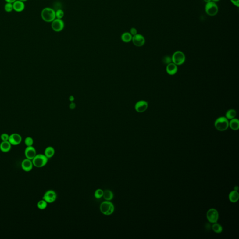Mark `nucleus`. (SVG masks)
<instances>
[{"mask_svg": "<svg viewBox=\"0 0 239 239\" xmlns=\"http://www.w3.org/2000/svg\"><path fill=\"white\" fill-rule=\"evenodd\" d=\"M42 19L47 23H52L56 19V11L50 7L45 8L41 12Z\"/></svg>", "mask_w": 239, "mask_h": 239, "instance_id": "f257e3e1", "label": "nucleus"}, {"mask_svg": "<svg viewBox=\"0 0 239 239\" xmlns=\"http://www.w3.org/2000/svg\"><path fill=\"white\" fill-rule=\"evenodd\" d=\"M214 126L218 130L224 131L229 128V121L226 117H219L215 120Z\"/></svg>", "mask_w": 239, "mask_h": 239, "instance_id": "f03ea898", "label": "nucleus"}, {"mask_svg": "<svg viewBox=\"0 0 239 239\" xmlns=\"http://www.w3.org/2000/svg\"><path fill=\"white\" fill-rule=\"evenodd\" d=\"M115 206L110 201H103L100 205V211L105 215H110L115 211Z\"/></svg>", "mask_w": 239, "mask_h": 239, "instance_id": "7ed1b4c3", "label": "nucleus"}, {"mask_svg": "<svg viewBox=\"0 0 239 239\" xmlns=\"http://www.w3.org/2000/svg\"><path fill=\"white\" fill-rule=\"evenodd\" d=\"M33 166L37 168H42L46 166L48 159L45 155L37 154L32 160Z\"/></svg>", "mask_w": 239, "mask_h": 239, "instance_id": "20e7f679", "label": "nucleus"}, {"mask_svg": "<svg viewBox=\"0 0 239 239\" xmlns=\"http://www.w3.org/2000/svg\"><path fill=\"white\" fill-rule=\"evenodd\" d=\"M205 11L206 14L209 16H215L218 13V6L216 2L212 1L209 2L205 4Z\"/></svg>", "mask_w": 239, "mask_h": 239, "instance_id": "39448f33", "label": "nucleus"}, {"mask_svg": "<svg viewBox=\"0 0 239 239\" xmlns=\"http://www.w3.org/2000/svg\"><path fill=\"white\" fill-rule=\"evenodd\" d=\"M171 59L172 62L177 66H181L185 62V54L182 51H176L171 57Z\"/></svg>", "mask_w": 239, "mask_h": 239, "instance_id": "423d86ee", "label": "nucleus"}, {"mask_svg": "<svg viewBox=\"0 0 239 239\" xmlns=\"http://www.w3.org/2000/svg\"><path fill=\"white\" fill-rule=\"evenodd\" d=\"M65 27V23L62 19L56 18L52 22V28L55 32L62 31Z\"/></svg>", "mask_w": 239, "mask_h": 239, "instance_id": "0eeeda50", "label": "nucleus"}, {"mask_svg": "<svg viewBox=\"0 0 239 239\" xmlns=\"http://www.w3.org/2000/svg\"><path fill=\"white\" fill-rule=\"evenodd\" d=\"M206 217L209 222L212 223H216L218 220V212L214 208L209 209L206 213Z\"/></svg>", "mask_w": 239, "mask_h": 239, "instance_id": "6e6552de", "label": "nucleus"}, {"mask_svg": "<svg viewBox=\"0 0 239 239\" xmlns=\"http://www.w3.org/2000/svg\"><path fill=\"white\" fill-rule=\"evenodd\" d=\"M57 195L54 191L48 190L45 192L43 199L46 201L47 203H52L56 201Z\"/></svg>", "mask_w": 239, "mask_h": 239, "instance_id": "1a4fd4ad", "label": "nucleus"}, {"mask_svg": "<svg viewBox=\"0 0 239 239\" xmlns=\"http://www.w3.org/2000/svg\"><path fill=\"white\" fill-rule=\"evenodd\" d=\"M132 42L133 44L137 47H141L144 45L145 43V39L143 35L140 34L133 36Z\"/></svg>", "mask_w": 239, "mask_h": 239, "instance_id": "9d476101", "label": "nucleus"}, {"mask_svg": "<svg viewBox=\"0 0 239 239\" xmlns=\"http://www.w3.org/2000/svg\"><path fill=\"white\" fill-rule=\"evenodd\" d=\"M148 108V103L144 100H141L136 103L134 106V109L138 113L144 112Z\"/></svg>", "mask_w": 239, "mask_h": 239, "instance_id": "9b49d317", "label": "nucleus"}, {"mask_svg": "<svg viewBox=\"0 0 239 239\" xmlns=\"http://www.w3.org/2000/svg\"><path fill=\"white\" fill-rule=\"evenodd\" d=\"M22 138L19 134L13 133L9 136V141L12 145H18L22 142Z\"/></svg>", "mask_w": 239, "mask_h": 239, "instance_id": "f8f14e48", "label": "nucleus"}, {"mask_svg": "<svg viewBox=\"0 0 239 239\" xmlns=\"http://www.w3.org/2000/svg\"><path fill=\"white\" fill-rule=\"evenodd\" d=\"M24 154L26 159H29L32 160L35 156L37 155L36 150L34 147L28 146L25 148L24 151Z\"/></svg>", "mask_w": 239, "mask_h": 239, "instance_id": "ddd939ff", "label": "nucleus"}, {"mask_svg": "<svg viewBox=\"0 0 239 239\" xmlns=\"http://www.w3.org/2000/svg\"><path fill=\"white\" fill-rule=\"evenodd\" d=\"M33 164L32 160L26 159L23 160L21 163L22 169L26 172L31 171L33 168Z\"/></svg>", "mask_w": 239, "mask_h": 239, "instance_id": "4468645a", "label": "nucleus"}, {"mask_svg": "<svg viewBox=\"0 0 239 239\" xmlns=\"http://www.w3.org/2000/svg\"><path fill=\"white\" fill-rule=\"evenodd\" d=\"M166 71L167 73L169 75H174L177 73L178 71L177 66L175 65L174 63L171 62L167 65Z\"/></svg>", "mask_w": 239, "mask_h": 239, "instance_id": "2eb2a0df", "label": "nucleus"}, {"mask_svg": "<svg viewBox=\"0 0 239 239\" xmlns=\"http://www.w3.org/2000/svg\"><path fill=\"white\" fill-rule=\"evenodd\" d=\"M13 9L17 12H21L23 11L25 8L24 2L20 0H16L13 3Z\"/></svg>", "mask_w": 239, "mask_h": 239, "instance_id": "dca6fc26", "label": "nucleus"}, {"mask_svg": "<svg viewBox=\"0 0 239 239\" xmlns=\"http://www.w3.org/2000/svg\"><path fill=\"white\" fill-rule=\"evenodd\" d=\"M11 145L9 141H2L0 144V150L3 152H8L10 151Z\"/></svg>", "mask_w": 239, "mask_h": 239, "instance_id": "f3484780", "label": "nucleus"}, {"mask_svg": "<svg viewBox=\"0 0 239 239\" xmlns=\"http://www.w3.org/2000/svg\"><path fill=\"white\" fill-rule=\"evenodd\" d=\"M229 127L231 130H238L239 129V121L238 119L234 118L229 122Z\"/></svg>", "mask_w": 239, "mask_h": 239, "instance_id": "a211bd4d", "label": "nucleus"}, {"mask_svg": "<svg viewBox=\"0 0 239 239\" xmlns=\"http://www.w3.org/2000/svg\"><path fill=\"white\" fill-rule=\"evenodd\" d=\"M228 197H229V200L231 202L236 203L239 200V193L237 191H233L229 193Z\"/></svg>", "mask_w": 239, "mask_h": 239, "instance_id": "6ab92c4d", "label": "nucleus"}, {"mask_svg": "<svg viewBox=\"0 0 239 239\" xmlns=\"http://www.w3.org/2000/svg\"><path fill=\"white\" fill-rule=\"evenodd\" d=\"M55 153V149L52 147L49 146L45 149L44 155L49 159L54 156Z\"/></svg>", "mask_w": 239, "mask_h": 239, "instance_id": "aec40b11", "label": "nucleus"}, {"mask_svg": "<svg viewBox=\"0 0 239 239\" xmlns=\"http://www.w3.org/2000/svg\"><path fill=\"white\" fill-rule=\"evenodd\" d=\"M133 36L129 32H124L121 35V39L124 43H130L132 41Z\"/></svg>", "mask_w": 239, "mask_h": 239, "instance_id": "412c9836", "label": "nucleus"}, {"mask_svg": "<svg viewBox=\"0 0 239 239\" xmlns=\"http://www.w3.org/2000/svg\"><path fill=\"white\" fill-rule=\"evenodd\" d=\"M103 197L104 198L105 200L107 201H111L114 198V194L111 191L109 190H106L104 191L103 195Z\"/></svg>", "mask_w": 239, "mask_h": 239, "instance_id": "4be33fe9", "label": "nucleus"}, {"mask_svg": "<svg viewBox=\"0 0 239 239\" xmlns=\"http://www.w3.org/2000/svg\"><path fill=\"white\" fill-rule=\"evenodd\" d=\"M236 115H237V112L234 109H230L226 113L225 117L228 120H231L235 118Z\"/></svg>", "mask_w": 239, "mask_h": 239, "instance_id": "5701e85b", "label": "nucleus"}, {"mask_svg": "<svg viewBox=\"0 0 239 239\" xmlns=\"http://www.w3.org/2000/svg\"><path fill=\"white\" fill-rule=\"evenodd\" d=\"M212 229L214 232L217 234L221 233L223 230V228L220 225L215 223L212 226Z\"/></svg>", "mask_w": 239, "mask_h": 239, "instance_id": "b1692460", "label": "nucleus"}, {"mask_svg": "<svg viewBox=\"0 0 239 239\" xmlns=\"http://www.w3.org/2000/svg\"><path fill=\"white\" fill-rule=\"evenodd\" d=\"M47 204L48 203L46 202V201L43 199L42 200L38 201L37 204V206L38 209H40V210H44L47 207Z\"/></svg>", "mask_w": 239, "mask_h": 239, "instance_id": "393cba45", "label": "nucleus"}, {"mask_svg": "<svg viewBox=\"0 0 239 239\" xmlns=\"http://www.w3.org/2000/svg\"><path fill=\"white\" fill-rule=\"evenodd\" d=\"M104 191L101 189H98L95 191V193H94V196L97 199H100L103 197V195Z\"/></svg>", "mask_w": 239, "mask_h": 239, "instance_id": "a878e982", "label": "nucleus"}, {"mask_svg": "<svg viewBox=\"0 0 239 239\" xmlns=\"http://www.w3.org/2000/svg\"><path fill=\"white\" fill-rule=\"evenodd\" d=\"M24 144L27 147L32 146L34 144V140L31 137H27L24 140Z\"/></svg>", "mask_w": 239, "mask_h": 239, "instance_id": "bb28decb", "label": "nucleus"}, {"mask_svg": "<svg viewBox=\"0 0 239 239\" xmlns=\"http://www.w3.org/2000/svg\"><path fill=\"white\" fill-rule=\"evenodd\" d=\"M4 9L5 11L7 12H11L13 9V3H10V2H7L4 6Z\"/></svg>", "mask_w": 239, "mask_h": 239, "instance_id": "cd10ccee", "label": "nucleus"}, {"mask_svg": "<svg viewBox=\"0 0 239 239\" xmlns=\"http://www.w3.org/2000/svg\"><path fill=\"white\" fill-rule=\"evenodd\" d=\"M65 13L62 9H59L56 11V17L58 19H61L64 17Z\"/></svg>", "mask_w": 239, "mask_h": 239, "instance_id": "c85d7f7f", "label": "nucleus"}, {"mask_svg": "<svg viewBox=\"0 0 239 239\" xmlns=\"http://www.w3.org/2000/svg\"><path fill=\"white\" fill-rule=\"evenodd\" d=\"M162 61H163L164 64L168 65V64H169V63L172 62L171 57H170L169 56H166V57H164V58H163Z\"/></svg>", "mask_w": 239, "mask_h": 239, "instance_id": "c756f323", "label": "nucleus"}, {"mask_svg": "<svg viewBox=\"0 0 239 239\" xmlns=\"http://www.w3.org/2000/svg\"><path fill=\"white\" fill-rule=\"evenodd\" d=\"M9 136L8 134L3 133L1 136V139L2 141H8Z\"/></svg>", "mask_w": 239, "mask_h": 239, "instance_id": "7c9ffc66", "label": "nucleus"}, {"mask_svg": "<svg viewBox=\"0 0 239 239\" xmlns=\"http://www.w3.org/2000/svg\"><path fill=\"white\" fill-rule=\"evenodd\" d=\"M130 33L131 34L132 36H134V35H137V34H138L137 30V29H136V28H134V27H132V28H131L130 30Z\"/></svg>", "mask_w": 239, "mask_h": 239, "instance_id": "2f4dec72", "label": "nucleus"}, {"mask_svg": "<svg viewBox=\"0 0 239 239\" xmlns=\"http://www.w3.org/2000/svg\"><path fill=\"white\" fill-rule=\"evenodd\" d=\"M233 4L237 7H239V0H230Z\"/></svg>", "mask_w": 239, "mask_h": 239, "instance_id": "473e14b6", "label": "nucleus"}, {"mask_svg": "<svg viewBox=\"0 0 239 239\" xmlns=\"http://www.w3.org/2000/svg\"><path fill=\"white\" fill-rule=\"evenodd\" d=\"M69 108L71 109H74L76 108V104L73 102H71V103L69 105Z\"/></svg>", "mask_w": 239, "mask_h": 239, "instance_id": "72a5a7b5", "label": "nucleus"}, {"mask_svg": "<svg viewBox=\"0 0 239 239\" xmlns=\"http://www.w3.org/2000/svg\"><path fill=\"white\" fill-rule=\"evenodd\" d=\"M69 100L71 102H73V101H74V97L73 96H70L69 97Z\"/></svg>", "mask_w": 239, "mask_h": 239, "instance_id": "f704fd0d", "label": "nucleus"}, {"mask_svg": "<svg viewBox=\"0 0 239 239\" xmlns=\"http://www.w3.org/2000/svg\"><path fill=\"white\" fill-rule=\"evenodd\" d=\"M16 0H9V2H10V3H14L15 1H16Z\"/></svg>", "mask_w": 239, "mask_h": 239, "instance_id": "c9c22d12", "label": "nucleus"}, {"mask_svg": "<svg viewBox=\"0 0 239 239\" xmlns=\"http://www.w3.org/2000/svg\"><path fill=\"white\" fill-rule=\"evenodd\" d=\"M220 0H212V1L213 2H218L220 1Z\"/></svg>", "mask_w": 239, "mask_h": 239, "instance_id": "e433bc0d", "label": "nucleus"}, {"mask_svg": "<svg viewBox=\"0 0 239 239\" xmlns=\"http://www.w3.org/2000/svg\"><path fill=\"white\" fill-rule=\"evenodd\" d=\"M203 1L205 2H206V3L212 1V0H203Z\"/></svg>", "mask_w": 239, "mask_h": 239, "instance_id": "4c0bfd02", "label": "nucleus"}, {"mask_svg": "<svg viewBox=\"0 0 239 239\" xmlns=\"http://www.w3.org/2000/svg\"><path fill=\"white\" fill-rule=\"evenodd\" d=\"M234 190L237 191L238 190V189H239V188H238V186H235V187H234Z\"/></svg>", "mask_w": 239, "mask_h": 239, "instance_id": "58836bf2", "label": "nucleus"}, {"mask_svg": "<svg viewBox=\"0 0 239 239\" xmlns=\"http://www.w3.org/2000/svg\"><path fill=\"white\" fill-rule=\"evenodd\" d=\"M21 1L23 2H24L27 1V0H20Z\"/></svg>", "mask_w": 239, "mask_h": 239, "instance_id": "ea45409f", "label": "nucleus"}, {"mask_svg": "<svg viewBox=\"0 0 239 239\" xmlns=\"http://www.w3.org/2000/svg\"><path fill=\"white\" fill-rule=\"evenodd\" d=\"M5 1L7 2H9V0H5Z\"/></svg>", "mask_w": 239, "mask_h": 239, "instance_id": "a19ab883", "label": "nucleus"}]
</instances>
